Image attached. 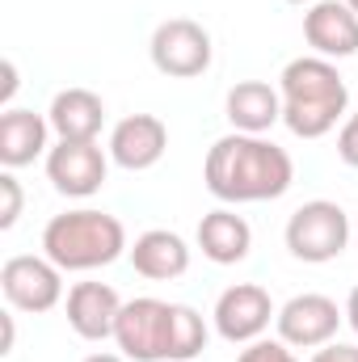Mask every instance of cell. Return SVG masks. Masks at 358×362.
Instances as JSON below:
<instances>
[{
    "label": "cell",
    "instance_id": "obj_1",
    "mask_svg": "<svg viewBox=\"0 0 358 362\" xmlns=\"http://www.w3.org/2000/svg\"><path fill=\"white\" fill-rule=\"evenodd\" d=\"M202 181L207 189L228 202H274L291 189L295 181V160L287 156V148H278L266 135H224L211 144L207 160H202Z\"/></svg>",
    "mask_w": 358,
    "mask_h": 362
},
{
    "label": "cell",
    "instance_id": "obj_2",
    "mask_svg": "<svg viewBox=\"0 0 358 362\" xmlns=\"http://www.w3.org/2000/svg\"><path fill=\"white\" fill-rule=\"evenodd\" d=\"M207 320L190 303H165L152 295L127 299L114 341L131 362H190L207 350Z\"/></svg>",
    "mask_w": 358,
    "mask_h": 362
},
{
    "label": "cell",
    "instance_id": "obj_3",
    "mask_svg": "<svg viewBox=\"0 0 358 362\" xmlns=\"http://www.w3.org/2000/svg\"><path fill=\"white\" fill-rule=\"evenodd\" d=\"M282 93V122L295 139H325L337 122H346L350 89L333 59L299 55L278 76Z\"/></svg>",
    "mask_w": 358,
    "mask_h": 362
},
{
    "label": "cell",
    "instance_id": "obj_4",
    "mask_svg": "<svg viewBox=\"0 0 358 362\" xmlns=\"http://www.w3.org/2000/svg\"><path fill=\"white\" fill-rule=\"evenodd\" d=\"M127 249H131L127 228L110 211H93V206L64 211V215H51L42 228V253L64 274H89L114 266Z\"/></svg>",
    "mask_w": 358,
    "mask_h": 362
},
{
    "label": "cell",
    "instance_id": "obj_5",
    "mask_svg": "<svg viewBox=\"0 0 358 362\" xmlns=\"http://www.w3.org/2000/svg\"><path fill=\"white\" fill-rule=\"evenodd\" d=\"M282 240H287L295 262L325 266V262L346 253V245H350V215L337 202H329V198H312V202L291 211Z\"/></svg>",
    "mask_w": 358,
    "mask_h": 362
},
{
    "label": "cell",
    "instance_id": "obj_6",
    "mask_svg": "<svg viewBox=\"0 0 358 362\" xmlns=\"http://www.w3.org/2000/svg\"><path fill=\"white\" fill-rule=\"evenodd\" d=\"M148 55H152V68L161 76H173V81H194L211 68L215 59V47H211V34L202 21L194 17H169L152 30V42H148Z\"/></svg>",
    "mask_w": 358,
    "mask_h": 362
},
{
    "label": "cell",
    "instance_id": "obj_7",
    "mask_svg": "<svg viewBox=\"0 0 358 362\" xmlns=\"http://www.w3.org/2000/svg\"><path fill=\"white\" fill-rule=\"evenodd\" d=\"M0 291H4V303L13 312L38 316V312L59 308V299H64V270L47 253L42 257L17 253V257H8L0 266Z\"/></svg>",
    "mask_w": 358,
    "mask_h": 362
},
{
    "label": "cell",
    "instance_id": "obj_8",
    "mask_svg": "<svg viewBox=\"0 0 358 362\" xmlns=\"http://www.w3.org/2000/svg\"><path fill=\"white\" fill-rule=\"evenodd\" d=\"M346 320V308H337L329 295L321 291H304V295H291L274 325H278V337L291 346V350H321L329 341H337V329Z\"/></svg>",
    "mask_w": 358,
    "mask_h": 362
},
{
    "label": "cell",
    "instance_id": "obj_9",
    "mask_svg": "<svg viewBox=\"0 0 358 362\" xmlns=\"http://www.w3.org/2000/svg\"><path fill=\"white\" fill-rule=\"evenodd\" d=\"M274 316H278V308H274L270 291L258 286V282H236V286H228V291L215 299V312H211L215 333H219L228 346H249V341L266 337V329H270Z\"/></svg>",
    "mask_w": 358,
    "mask_h": 362
},
{
    "label": "cell",
    "instance_id": "obj_10",
    "mask_svg": "<svg viewBox=\"0 0 358 362\" xmlns=\"http://www.w3.org/2000/svg\"><path fill=\"white\" fill-rule=\"evenodd\" d=\"M110 173V152L89 139V144H72V139H59L51 152H47V181L64 194V198H93Z\"/></svg>",
    "mask_w": 358,
    "mask_h": 362
},
{
    "label": "cell",
    "instance_id": "obj_11",
    "mask_svg": "<svg viewBox=\"0 0 358 362\" xmlns=\"http://www.w3.org/2000/svg\"><path fill=\"white\" fill-rule=\"evenodd\" d=\"M110 160L127 173H144L152 165H161V156L169 152V127L156 114H127L114 122L110 144H105Z\"/></svg>",
    "mask_w": 358,
    "mask_h": 362
},
{
    "label": "cell",
    "instance_id": "obj_12",
    "mask_svg": "<svg viewBox=\"0 0 358 362\" xmlns=\"http://www.w3.org/2000/svg\"><path fill=\"white\" fill-rule=\"evenodd\" d=\"M304 38L321 59L358 55V13L346 0H316L304 13Z\"/></svg>",
    "mask_w": 358,
    "mask_h": 362
},
{
    "label": "cell",
    "instance_id": "obj_13",
    "mask_svg": "<svg viewBox=\"0 0 358 362\" xmlns=\"http://www.w3.org/2000/svg\"><path fill=\"white\" fill-rule=\"evenodd\" d=\"M64 312H68V329H72L76 337H85V341H105V337H114V329H118L122 299H118V291H114L110 282H76V286L68 291Z\"/></svg>",
    "mask_w": 358,
    "mask_h": 362
},
{
    "label": "cell",
    "instance_id": "obj_14",
    "mask_svg": "<svg viewBox=\"0 0 358 362\" xmlns=\"http://www.w3.org/2000/svg\"><path fill=\"white\" fill-rule=\"evenodd\" d=\"M51 135H55V131H51L47 114L21 110V105L0 110V165H4V169H25V165H34L42 152H51V148H47Z\"/></svg>",
    "mask_w": 358,
    "mask_h": 362
},
{
    "label": "cell",
    "instance_id": "obj_15",
    "mask_svg": "<svg viewBox=\"0 0 358 362\" xmlns=\"http://www.w3.org/2000/svg\"><path fill=\"white\" fill-rule=\"evenodd\" d=\"M198 249L215 266H241L253 249V228L232 206H215L198 219Z\"/></svg>",
    "mask_w": 358,
    "mask_h": 362
},
{
    "label": "cell",
    "instance_id": "obj_16",
    "mask_svg": "<svg viewBox=\"0 0 358 362\" xmlns=\"http://www.w3.org/2000/svg\"><path fill=\"white\" fill-rule=\"evenodd\" d=\"M224 114L232 131L241 135H266L274 122H282V93L266 81H241L224 97Z\"/></svg>",
    "mask_w": 358,
    "mask_h": 362
},
{
    "label": "cell",
    "instance_id": "obj_17",
    "mask_svg": "<svg viewBox=\"0 0 358 362\" xmlns=\"http://www.w3.org/2000/svg\"><path fill=\"white\" fill-rule=\"evenodd\" d=\"M47 122H51V131L59 139L89 144V139L101 135V127H105V101L93 89H59L51 97Z\"/></svg>",
    "mask_w": 358,
    "mask_h": 362
},
{
    "label": "cell",
    "instance_id": "obj_18",
    "mask_svg": "<svg viewBox=\"0 0 358 362\" xmlns=\"http://www.w3.org/2000/svg\"><path fill=\"white\" fill-rule=\"evenodd\" d=\"M135 274L152 278V282H173L190 270V245L169 228H148L144 236H135V245L127 249Z\"/></svg>",
    "mask_w": 358,
    "mask_h": 362
},
{
    "label": "cell",
    "instance_id": "obj_19",
    "mask_svg": "<svg viewBox=\"0 0 358 362\" xmlns=\"http://www.w3.org/2000/svg\"><path fill=\"white\" fill-rule=\"evenodd\" d=\"M21 206H25L21 181L13 177V169H4V173H0V232H8V228L21 219Z\"/></svg>",
    "mask_w": 358,
    "mask_h": 362
},
{
    "label": "cell",
    "instance_id": "obj_20",
    "mask_svg": "<svg viewBox=\"0 0 358 362\" xmlns=\"http://www.w3.org/2000/svg\"><path fill=\"white\" fill-rule=\"evenodd\" d=\"M236 362H299L295 358V350L282 341V337H258V341H249L245 350H241V358Z\"/></svg>",
    "mask_w": 358,
    "mask_h": 362
},
{
    "label": "cell",
    "instance_id": "obj_21",
    "mask_svg": "<svg viewBox=\"0 0 358 362\" xmlns=\"http://www.w3.org/2000/svg\"><path fill=\"white\" fill-rule=\"evenodd\" d=\"M337 156H342V165L358 169V110L346 114V122H342V131H337Z\"/></svg>",
    "mask_w": 358,
    "mask_h": 362
},
{
    "label": "cell",
    "instance_id": "obj_22",
    "mask_svg": "<svg viewBox=\"0 0 358 362\" xmlns=\"http://www.w3.org/2000/svg\"><path fill=\"white\" fill-rule=\"evenodd\" d=\"M312 362H358V346H350V341H329V346H321L312 354Z\"/></svg>",
    "mask_w": 358,
    "mask_h": 362
},
{
    "label": "cell",
    "instance_id": "obj_23",
    "mask_svg": "<svg viewBox=\"0 0 358 362\" xmlns=\"http://www.w3.org/2000/svg\"><path fill=\"white\" fill-rule=\"evenodd\" d=\"M0 76H4V85H0V110H8V101H13V93H17V64L4 59V64H0Z\"/></svg>",
    "mask_w": 358,
    "mask_h": 362
},
{
    "label": "cell",
    "instance_id": "obj_24",
    "mask_svg": "<svg viewBox=\"0 0 358 362\" xmlns=\"http://www.w3.org/2000/svg\"><path fill=\"white\" fill-rule=\"evenodd\" d=\"M0 325H4V346H0V354H13V341H17V325H13V312H4V316H0Z\"/></svg>",
    "mask_w": 358,
    "mask_h": 362
},
{
    "label": "cell",
    "instance_id": "obj_25",
    "mask_svg": "<svg viewBox=\"0 0 358 362\" xmlns=\"http://www.w3.org/2000/svg\"><path fill=\"white\" fill-rule=\"evenodd\" d=\"M346 325L358 333V286L350 291V299H346Z\"/></svg>",
    "mask_w": 358,
    "mask_h": 362
},
{
    "label": "cell",
    "instance_id": "obj_26",
    "mask_svg": "<svg viewBox=\"0 0 358 362\" xmlns=\"http://www.w3.org/2000/svg\"><path fill=\"white\" fill-rule=\"evenodd\" d=\"M85 362H127V358H118V354H89Z\"/></svg>",
    "mask_w": 358,
    "mask_h": 362
},
{
    "label": "cell",
    "instance_id": "obj_27",
    "mask_svg": "<svg viewBox=\"0 0 358 362\" xmlns=\"http://www.w3.org/2000/svg\"><path fill=\"white\" fill-rule=\"evenodd\" d=\"M287 4H316V0H287Z\"/></svg>",
    "mask_w": 358,
    "mask_h": 362
},
{
    "label": "cell",
    "instance_id": "obj_28",
    "mask_svg": "<svg viewBox=\"0 0 358 362\" xmlns=\"http://www.w3.org/2000/svg\"><path fill=\"white\" fill-rule=\"evenodd\" d=\"M346 4H350V8H354V13H358V0H346Z\"/></svg>",
    "mask_w": 358,
    "mask_h": 362
}]
</instances>
